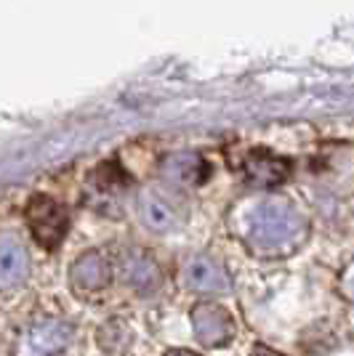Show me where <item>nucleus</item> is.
Here are the masks:
<instances>
[{
	"instance_id": "nucleus-6",
	"label": "nucleus",
	"mask_w": 354,
	"mask_h": 356,
	"mask_svg": "<svg viewBox=\"0 0 354 356\" xmlns=\"http://www.w3.org/2000/svg\"><path fill=\"white\" fill-rule=\"evenodd\" d=\"M30 261L27 252L14 237H0V290H14L27 280Z\"/></svg>"
},
{
	"instance_id": "nucleus-1",
	"label": "nucleus",
	"mask_w": 354,
	"mask_h": 356,
	"mask_svg": "<svg viewBox=\"0 0 354 356\" xmlns=\"http://www.w3.org/2000/svg\"><path fill=\"white\" fill-rule=\"evenodd\" d=\"M307 234V223L285 200H264L248 210L245 239L261 255H282L293 250Z\"/></svg>"
},
{
	"instance_id": "nucleus-7",
	"label": "nucleus",
	"mask_w": 354,
	"mask_h": 356,
	"mask_svg": "<svg viewBox=\"0 0 354 356\" xmlns=\"http://www.w3.org/2000/svg\"><path fill=\"white\" fill-rule=\"evenodd\" d=\"M184 277H187V284L200 293H224L229 287V274L224 271V266L206 255L194 258L184 271Z\"/></svg>"
},
{
	"instance_id": "nucleus-12",
	"label": "nucleus",
	"mask_w": 354,
	"mask_h": 356,
	"mask_svg": "<svg viewBox=\"0 0 354 356\" xmlns=\"http://www.w3.org/2000/svg\"><path fill=\"white\" fill-rule=\"evenodd\" d=\"M253 356H280V354H275V351H269V348H264V346H259Z\"/></svg>"
},
{
	"instance_id": "nucleus-2",
	"label": "nucleus",
	"mask_w": 354,
	"mask_h": 356,
	"mask_svg": "<svg viewBox=\"0 0 354 356\" xmlns=\"http://www.w3.org/2000/svg\"><path fill=\"white\" fill-rule=\"evenodd\" d=\"M27 226H30L32 237L38 245H43L45 250H54L67 234L70 216H67L64 205H59L56 200L38 194L27 205Z\"/></svg>"
},
{
	"instance_id": "nucleus-5",
	"label": "nucleus",
	"mask_w": 354,
	"mask_h": 356,
	"mask_svg": "<svg viewBox=\"0 0 354 356\" xmlns=\"http://www.w3.org/2000/svg\"><path fill=\"white\" fill-rule=\"evenodd\" d=\"M243 173L253 186H277L291 173V163L272 154V152H266V149H256L248 154Z\"/></svg>"
},
{
	"instance_id": "nucleus-4",
	"label": "nucleus",
	"mask_w": 354,
	"mask_h": 356,
	"mask_svg": "<svg viewBox=\"0 0 354 356\" xmlns=\"http://www.w3.org/2000/svg\"><path fill=\"white\" fill-rule=\"evenodd\" d=\"M192 325L200 343H206L210 348L224 346L235 332L229 312H224L222 306H216V303H200L192 312Z\"/></svg>"
},
{
	"instance_id": "nucleus-8",
	"label": "nucleus",
	"mask_w": 354,
	"mask_h": 356,
	"mask_svg": "<svg viewBox=\"0 0 354 356\" xmlns=\"http://www.w3.org/2000/svg\"><path fill=\"white\" fill-rule=\"evenodd\" d=\"M75 287L83 293H96L109 284V266L99 252H88L83 261H77L72 266Z\"/></svg>"
},
{
	"instance_id": "nucleus-11",
	"label": "nucleus",
	"mask_w": 354,
	"mask_h": 356,
	"mask_svg": "<svg viewBox=\"0 0 354 356\" xmlns=\"http://www.w3.org/2000/svg\"><path fill=\"white\" fill-rule=\"evenodd\" d=\"M165 356H200V354H194V351H184V348H176V351H168Z\"/></svg>"
},
{
	"instance_id": "nucleus-3",
	"label": "nucleus",
	"mask_w": 354,
	"mask_h": 356,
	"mask_svg": "<svg viewBox=\"0 0 354 356\" xmlns=\"http://www.w3.org/2000/svg\"><path fill=\"white\" fill-rule=\"evenodd\" d=\"M72 327L61 319H43L30 327L22 343V356H56L67 348Z\"/></svg>"
},
{
	"instance_id": "nucleus-9",
	"label": "nucleus",
	"mask_w": 354,
	"mask_h": 356,
	"mask_svg": "<svg viewBox=\"0 0 354 356\" xmlns=\"http://www.w3.org/2000/svg\"><path fill=\"white\" fill-rule=\"evenodd\" d=\"M162 176L178 186H194L208 176V168L197 154H174L168 157Z\"/></svg>"
},
{
	"instance_id": "nucleus-10",
	"label": "nucleus",
	"mask_w": 354,
	"mask_h": 356,
	"mask_svg": "<svg viewBox=\"0 0 354 356\" xmlns=\"http://www.w3.org/2000/svg\"><path fill=\"white\" fill-rule=\"evenodd\" d=\"M139 210H141L144 223H147L149 229H155V232H168V229L176 226V213L157 194H144L141 202H139Z\"/></svg>"
}]
</instances>
